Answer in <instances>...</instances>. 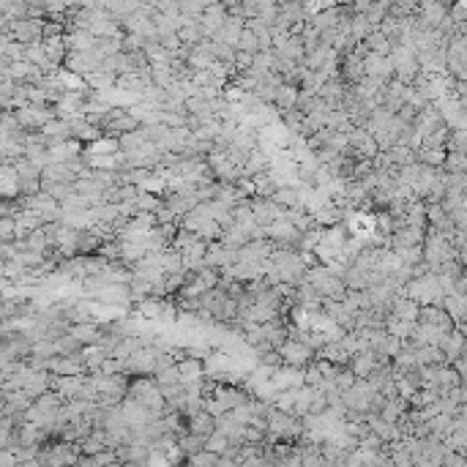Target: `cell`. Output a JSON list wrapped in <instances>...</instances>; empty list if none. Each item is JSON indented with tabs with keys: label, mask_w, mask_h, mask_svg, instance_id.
<instances>
[{
	"label": "cell",
	"mask_w": 467,
	"mask_h": 467,
	"mask_svg": "<svg viewBox=\"0 0 467 467\" xmlns=\"http://www.w3.org/2000/svg\"><path fill=\"white\" fill-rule=\"evenodd\" d=\"M282 355H284V364L303 367L312 358V347H306V342H284L282 344Z\"/></svg>",
	"instance_id": "obj_1"
}]
</instances>
